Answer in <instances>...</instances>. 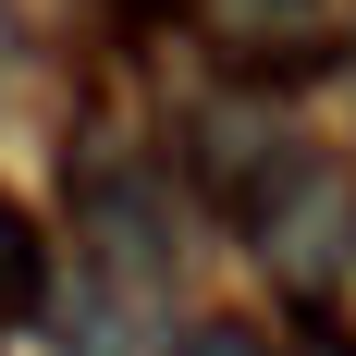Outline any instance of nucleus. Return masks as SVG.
I'll use <instances>...</instances> for the list:
<instances>
[{"instance_id":"1","label":"nucleus","mask_w":356,"mask_h":356,"mask_svg":"<svg viewBox=\"0 0 356 356\" xmlns=\"http://www.w3.org/2000/svg\"><path fill=\"white\" fill-rule=\"evenodd\" d=\"M49 307V234L25 221V197H0V332Z\"/></svg>"},{"instance_id":"2","label":"nucleus","mask_w":356,"mask_h":356,"mask_svg":"<svg viewBox=\"0 0 356 356\" xmlns=\"http://www.w3.org/2000/svg\"><path fill=\"white\" fill-rule=\"evenodd\" d=\"M172 356H270V344H258V332L246 320H197V332H184V344Z\"/></svg>"},{"instance_id":"3","label":"nucleus","mask_w":356,"mask_h":356,"mask_svg":"<svg viewBox=\"0 0 356 356\" xmlns=\"http://www.w3.org/2000/svg\"><path fill=\"white\" fill-rule=\"evenodd\" d=\"M307 356H356V344H344V332H332V320H320V307H307Z\"/></svg>"}]
</instances>
